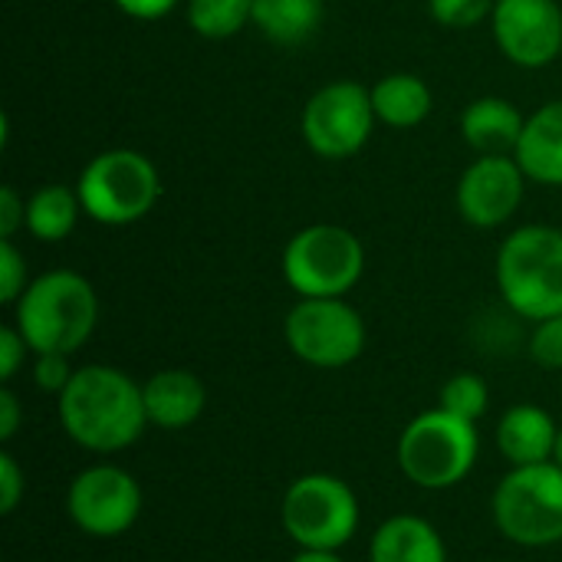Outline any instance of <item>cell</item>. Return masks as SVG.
I'll return each instance as SVG.
<instances>
[{
	"mask_svg": "<svg viewBox=\"0 0 562 562\" xmlns=\"http://www.w3.org/2000/svg\"><path fill=\"white\" fill-rule=\"evenodd\" d=\"M63 435L89 454H119L132 448L145 428L142 385L115 366H79L66 392L56 398Z\"/></svg>",
	"mask_w": 562,
	"mask_h": 562,
	"instance_id": "6da1fadb",
	"label": "cell"
},
{
	"mask_svg": "<svg viewBox=\"0 0 562 562\" xmlns=\"http://www.w3.org/2000/svg\"><path fill=\"white\" fill-rule=\"evenodd\" d=\"M99 323V296L76 270H46L13 303V326L40 352H79Z\"/></svg>",
	"mask_w": 562,
	"mask_h": 562,
	"instance_id": "7a4b0ae2",
	"label": "cell"
},
{
	"mask_svg": "<svg viewBox=\"0 0 562 562\" xmlns=\"http://www.w3.org/2000/svg\"><path fill=\"white\" fill-rule=\"evenodd\" d=\"M497 290L510 313L527 323L562 316V231L527 224L497 250Z\"/></svg>",
	"mask_w": 562,
	"mask_h": 562,
	"instance_id": "3957f363",
	"label": "cell"
},
{
	"mask_svg": "<svg viewBox=\"0 0 562 562\" xmlns=\"http://www.w3.org/2000/svg\"><path fill=\"white\" fill-rule=\"evenodd\" d=\"M481 454V435L474 422H464L445 408L415 415L398 435V468L422 491H451L474 471Z\"/></svg>",
	"mask_w": 562,
	"mask_h": 562,
	"instance_id": "277c9868",
	"label": "cell"
},
{
	"mask_svg": "<svg viewBox=\"0 0 562 562\" xmlns=\"http://www.w3.org/2000/svg\"><path fill=\"white\" fill-rule=\"evenodd\" d=\"M491 517L504 540L524 550L562 543V468L557 461L510 468L494 497Z\"/></svg>",
	"mask_w": 562,
	"mask_h": 562,
	"instance_id": "5b68a950",
	"label": "cell"
},
{
	"mask_svg": "<svg viewBox=\"0 0 562 562\" xmlns=\"http://www.w3.org/2000/svg\"><path fill=\"white\" fill-rule=\"evenodd\" d=\"M280 270L300 300L346 296L366 273V247L349 227L310 224L286 240Z\"/></svg>",
	"mask_w": 562,
	"mask_h": 562,
	"instance_id": "8992f818",
	"label": "cell"
},
{
	"mask_svg": "<svg viewBox=\"0 0 562 562\" xmlns=\"http://www.w3.org/2000/svg\"><path fill=\"white\" fill-rule=\"evenodd\" d=\"M82 214L105 227H128L151 214L161 198V175L135 148H109L89 158L79 175Z\"/></svg>",
	"mask_w": 562,
	"mask_h": 562,
	"instance_id": "52a82bcc",
	"label": "cell"
},
{
	"mask_svg": "<svg viewBox=\"0 0 562 562\" xmlns=\"http://www.w3.org/2000/svg\"><path fill=\"white\" fill-rule=\"evenodd\" d=\"M359 497L336 474H303L296 477L280 501L283 533L296 550H333L339 553L359 533Z\"/></svg>",
	"mask_w": 562,
	"mask_h": 562,
	"instance_id": "ba28073f",
	"label": "cell"
},
{
	"mask_svg": "<svg viewBox=\"0 0 562 562\" xmlns=\"http://www.w3.org/2000/svg\"><path fill=\"white\" fill-rule=\"evenodd\" d=\"M283 339L290 352L313 369H346L366 352L369 329L346 296L300 300L283 319Z\"/></svg>",
	"mask_w": 562,
	"mask_h": 562,
	"instance_id": "9c48e42d",
	"label": "cell"
},
{
	"mask_svg": "<svg viewBox=\"0 0 562 562\" xmlns=\"http://www.w3.org/2000/svg\"><path fill=\"white\" fill-rule=\"evenodd\" d=\"M375 122L379 119L372 109V92L362 82L336 79L310 95V102L303 105L300 132L313 155L326 161H342L366 148Z\"/></svg>",
	"mask_w": 562,
	"mask_h": 562,
	"instance_id": "30bf717a",
	"label": "cell"
},
{
	"mask_svg": "<svg viewBox=\"0 0 562 562\" xmlns=\"http://www.w3.org/2000/svg\"><path fill=\"white\" fill-rule=\"evenodd\" d=\"M66 517L86 537L115 540L138 524L142 487L119 464H92L69 481Z\"/></svg>",
	"mask_w": 562,
	"mask_h": 562,
	"instance_id": "8fae6325",
	"label": "cell"
},
{
	"mask_svg": "<svg viewBox=\"0 0 562 562\" xmlns=\"http://www.w3.org/2000/svg\"><path fill=\"white\" fill-rule=\"evenodd\" d=\"M491 30L510 63L524 69L550 66L562 53L560 0H497Z\"/></svg>",
	"mask_w": 562,
	"mask_h": 562,
	"instance_id": "7c38bea8",
	"label": "cell"
},
{
	"mask_svg": "<svg viewBox=\"0 0 562 562\" xmlns=\"http://www.w3.org/2000/svg\"><path fill=\"white\" fill-rule=\"evenodd\" d=\"M527 181L514 155H481L458 181V211L471 227H501L520 211Z\"/></svg>",
	"mask_w": 562,
	"mask_h": 562,
	"instance_id": "4fadbf2b",
	"label": "cell"
},
{
	"mask_svg": "<svg viewBox=\"0 0 562 562\" xmlns=\"http://www.w3.org/2000/svg\"><path fill=\"white\" fill-rule=\"evenodd\" d=\"M148 425L161 431H184L191 428L207 408L204 382L188 369H161L142 382Z\"/></svg>",
	"mask_w": 562,
	"mask_h": 562,
	"instance_id": "5bb4252c",
	"label": "cell"
},
{
	"mask_svg": "<svg viewBox=\"0 0 562 562\" xmlns=\"http://www.w3.org/2000/svg\"><path fill=\"white\" fill-rule=\"evenodd\" d=\"M560 425L540 405H510L497 422V451L510 468L547 464L557 458Z\"/></svg>",
	"mask_w": 562,
	"mask_h": 562,
	"instance_id": "9a60e30c",
	"label": "cell"
},
{
	"mask_svg": "<svg viewBox=\"0 0 562 562\" xmlns=\"http://www.w3.org/2000/svg\"><path fill=\"white\" fill-rule=\"evenodd\" d=\"M369 562H448L445 537L418 514L382 520L369 540Z\"/></svg>",
	"mask_w": 562,
	"mask_h": 562,
	"instance_id": "2e32d148",
	"label": "cell"
},
{
	"mask_svg": "<svg viewBox=\"0 0 562 562\" xmlns=\"http://www.w3.org/2000/svg\"><path fill=\"white\" fill-rule=\"evenodd\" d=\"M514 158L530 181L562 188V99L527 115Z\"/></svg>",
	"mask_w": 562,
	"mask_h": 562,
	"instance_id": "e0dca14e",
	"label": "cell"
},
{
	"mask_svg": "<svg viewBox=\"0 0 562 562\" xmlns=\"http://www.w3.org/2000/svg\"><path fill=\"white\" fill-rule=\"evenodd\" d=\"M524 125H527L524 112L501 95L474 99L461 112V135L477 155H514Z\"/></svg>",
	"mask_w": 562,
	"mask_h": 562,
	"instance_id": "ac0fdd59",
	"label": "cell"
},
{
	"mask_svg": "<svg viewBox=\"0 0 562 562\" xmlns=\"http://www.w3.org/2000/svg\"><path fill=\"white\" fill-rule=\"evenodd\" d=\"M369 92L375 119L389 128H415L431 115V89L415 72H389Z\"/></svg>",
	"mask_w": 562,
	"mask_h": 562,
	"instance_id": "d6986e66",
	"label": "cell"
},
{
	"mask_svg": "<svg viewBox=\"0 0 562 562\" xmlns=\"http://www.w3.org/2000/svg\"><path fill=\"white\" fill-rule=\"evenodd\" d=\"M323 23V0H254V26L280 46H300Z\"/></svg>",
	"mask_w": 562,
	"mask_h": 562,
	"instance_id": "ffe728a7",
	"label": "cell"
},
{
	"mask_svg": "<svg viewBox=\"0 0 562 562\" xmlns=\"http://www.w3.org/2000/svg\"><path fill=\"white\" fill-rule=\"evenodd\" d=\"M79 214H82V201L76 188L46 184L33 191L26 201V231L43 244H59L76 231Z\"/></svg>",
	"mask_w": 562,
	"mask_h": 562,
	"instance_id": "44dd1931",
	"label": "cell"
},
{
	"mask_svg": "<svg viewBox=\"0 0 562 562\" xmlns=\"http://www.w3.org/2000/svg\"><path fill=\"white\" fill-rule=\"evenodd\" d=\"M254 23V0H188V26L204 40H231Z\"/></svg>",
	"mask_w": 562,
	"mask_h": 562,
	"instance_id": "7402d4cb",
	"label": "cell"
},
{
	"mask_svg": "<svg viewBox=\"0 0 562 562\" xmlns=\"http://www.w3.org/2000/svg\"><path fill=\"white\" fill-rule=\"evenodd\" d=\"M438 408L464 418V422H481L491 408V389L484 382V375L477 372H458L451 375L445 385H441V395H438Z\"/></svg>",
	"mask_w": 562,
	"mask_h": 562,
	"instance_id": "603a6c76",
	"label": "cell"
},
{
	"mask_svg": "<svg viewBox=\"0 0 562 562\" xmlns=\"http://www.w3.org/2000/svg\"><path fill=\"white\" fill-rule=\"evenodd\" d=\"M497 0H428L431 20L448 30H468L491 20Z\"/></svg>",
	"mask_w": 562,
	"mask_h": 562,
	"instance_id": "cb8c5ba5",
	"label": "cell"
},
{
	"mask_svg": "<svg viewBox=\"0 0 562 562\" xmlns=\"http://www.w3.org/2000/svg\"><path fill=\"white\" fill-rule=\"evenodd\" d=\"M530 359L540 366V369H562V316L553 319H543V323H533V333H530Z\"/></svg>",
	"mask_w": 562,
	"mask_h": 562,
	"instance_id": "d4e9b609",
	"label": "cell"
},
{
	"mask_svg": "<svg viewBox=\"0 0 562 562\" xmlns=\"http://www.w3.org/2000/svg\"><path fill=\"white\" fill-rule=\"evenodd\" d=\"M26 286H30V277H26L23 254L13 247V240H0V303L13 306Z\"/></svg>",
	"mask_w": 562,
	"mask_h": 562,
	"instance_id": "484cf974",
	"label": "cell"
},
{
	"mask_svg": "<svg viewBox=\"0 0 562 562\" xmlns=\"http://www.w3.org/2000/svg\"><path fill=\"white\" fill-rule=\"evenodd\" d=\"M72 375H76V369H72L69 356H63V352H40L33 359V382L46 395L59 398L66 392V385L72 382Z\"/></svg>",
	"mask_w": 562,
	"mask_h": 562,
	"instance_id": "4316f807",
	"label": "cell"
},
{
	"mask_svg": "<svg viewBox=\"0 0 562 562\" xmlns=\"http://www.w3.org/2000/svg\"><path fill=\"white\" fill-rule=\"evenodd\" d=\"M23 497H26V474H23L20 461L3 448L0 451V514L3 517L16 514Z\"/></svg>",
	"mask_w": 562,
	"mask_h": 562,
	"instance_id": "83f0119b",
	"label": "cell"
},
{
	"mask_svg": "<svg viewBox=\"0 0 562 562\" xmlns=\"http://www.w3.org/2000/svg\"><path fill=\"white\" fill-rule=\"evenodd\" d=\"M26 352H33V349L26 346L20 329L16 326H0V379L3 382H10L23 369Z\"/></svg>",
	"mask_w": 562,
	"mask_h": 562,
	"instance_id": "f1b7e54d",
	"label": "cell"
},
{
	"mask_svg": "<svg viewBox=\"0 0 562 562\" xmlns=\"http://www.w3.org/2000/svg\"><path fill=\"white\" fill-rule=\"evenodd\" d=\"M20 227H26V201L7 184L0 188V240H13Z\"/></svg>",
	"mask_w": 562,
	"mask_h": 562,
	"instance_id": "f546056e",
	"label": "cell"
},
{
	"mask_svg": "<svg viewBox=\"0 0 562 562\" xmlns=\"http://www.w3.org/2000/svg\"><path fill=\"white\" fill-rule=\"evenodd\" d=\"M20 425H23L20 398L3 385V389H0V441H3V445H7V441H13V438H16V431H20Z\"/></svg>",
	"mask_w": 562,
	"mask_h": 562,
	"instance_id": "4dcf8cb0",
	"label": "cell"
},
{
	"mask_svg": "<svg viewBox=\"0 0 562 562\" xmlns=\"http://www.w3.org/2000/svg\"><path fill=\"white\" fill-rule=\"evenodd\" d=\"M181 0H115V7L132 20H161L168 16Z\"/></svg>",
	"mask_w": 562,
	"mask_h": 562,
	"instance_id": "1f68e13d",
	"label": "cell"
},
{
	"mask_svg": "<svg viewBox=\"0 0 562 562\" xmlns=\"http://www.w3.org/2000/svg\"><path fill=\"white\" fill-rule=\"evenodd\" d=\"M290 562H346L333 550H296V557Z\"/></svg>",
	"mask_w": 562,
	"mask_h": 562,
	"instance_id": "d6a6232c",
	"label": "cell"
},
{
	"mask_svg": "<svg viewBox=\"0 0 562 562\" xmlns=\"http://www.w3.org/2000/svg\"><path fill=\"white\" fill-rule=\"evenodd\" d=\"M553 461L562 468V425H560V445H557V458H553Z\"/></svg>",
	"mask_w": 562,
	"mask_h": 562,
	"instance_id": "836d02e7",
	"label": "cell"
}]
</instances>
